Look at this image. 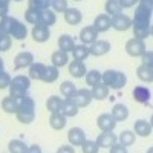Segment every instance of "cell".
Masks as SVG:
<instances>
[{"instance_id": "cell-3", "label": "cell", "mask_w": 153, "mask_h": 153, "mask_svg": "<svg viewBox=\"0 0 153 153\" xmlns=\"http://www.w3.org/2000/svg\"><path fill=\"white\" fill-rule=\"evenodd\" d=\"M16 117L23 124H29V123L34 121V118H35V101H34V98H31L28 95L20 98Z\"/></svg>"}, {"instance_id": "cell-34", "label": "cell", "mask_w": 153, "mask_h": 153, "mask_svg": "<svg viewBox=\"0 0 153 153\" xmlns=\"http://www.w3.org/2000/svg\"><path fill=\"white\" fill-rule=\"evenodd\" d=\"M8 150L11 153H26L28 152V146L25 144L22 139H12L8 144Z\"/></svg>"}, {"instance_id": "cell-26", "label": "cell", "mask_w": 153, "mask_h": 153, "mask_svg": "<svg viewBox=\"0 0 153 153\" xmlns=\"http://www.w3.org/2000/svg\"><path fill=\"white\" fill-rule=\"evenodd\" d=\"M51 61H52V65L57 66V68H63V66H66L68 65V61H69V55L68 52H65V51H57V52L52 54V57H51Z\"/></svg>"}, {"instance_id": "cell-29", "label": "cell", "mask_w": 153, "mask_h": 153, "mask_svg": "<svg viewBox=\"0 0 153 153\" xmlns=\"http://www.w3.org/2000/svg\"><path fill=\"white\" fill-rule=\"evenodd\" d=\"M75 46V40L74 37H71L69 34H63L60 38H58V48L61 51H65V52H69V51H72Z\"/></svg>"}, {"instance_id": "cell-42", "label": "cell", "mask_w": 153, "mask_h": 153, "mask_svg": "<svg viewBox=\"0 0 153 153\" xmlns=\"http://www.w3.org/2000/svg\"><path fill=\"white\" fill-rule=\"evenodd\" d=\"M11 48V37L0 29V51H8Z\"/></svg>"}, {"instance_id": "cell-20", "label": "cell", "mask_w": 153, "mask_h": 153, "mask_svg": "<svg viewBox=\"0 0 153 153\" xmlns=\"http://www.w3.org/2000/svg\"><path fill=\"white\" fill-rule=\"evenodd\" d=\"M91 92H92V98L94 100H106L109 97V87L103 81H100L95 86H92Z\"/></svg>"}, {"instance_id": "cell-53", "label": "cell", "mask_w": 153, "mask_h": 153, "mask_svg": "<svg viewBox=\"0 0 153 153\" xmlns=\"http://www.w3.org/2000/svg\"><path fill=\"white\" fill-rule=\"evenodd\" d=\"M76 2H78V0H76Z\"/></svg>"}, {"instance_id": "cell-32", "label": "cell", "mask_w": 153, "mask_h": 153, "mask_svg": "<svg viewBox=\"0 0 153 153\" xmlns=\"http://www.w3.org/2000/svg\"><path fill=\"white\" fill-rule=\"evenodd\" d=\"M61 104H63V100L57 95H52V97H49L48 101H46V107L51 113H54V112H60L61 109Z\"/></svg>"}, {"instance_id": "cell-51", "label": "cell", "mask_w": 153, "mask_h": 153, "mask_svg": "<svg viewBox=\"0 0 153 153\" xmlns=\"http://www.w3.org/2000/svg\"><path fill=\"white\" fill-rule=\"evenodd\" d=\"M3 69H5V63H3V60H2V58H0V72H2Z\"/></svg>"}, {"instance_id": "cell-33", "label": "cell", "mask_w": 153, "mask_h": 153, "mask_svg": "<svg viewBox=\"0 0 153 153\" xmlns=\"http://www.w3.org/2000/svg\"><path fill=\"white\" fill-rule=\"evenodd\" d=\"M57 78H58V68L54 66V65L52 66H46V71L43 74L42 81H45V83H54Z\"/></svg>"}, {"instance_id": "cell-9", "label": "cell", "mask_w": 153, "mask_h": 153, "mask_svg": "<svg viewBox=\"0 0 153 153\" xmlns=\"http://www.w3.org/2000/svg\"><path fill=\"white\" fill-rule=\"evenodd\" d=\"M97 126L101 132H112L115 127H117V120H115L110 113H103L98 117Z\"/></svg>"}, {"instance_id": "cell-36", "label": "cell", "mask_w": 153, "mask_h": 153, "mask_svg": "<svg viewBox=\"0 0 153 153\" xmlns=\"http://www.w3.org/2000/svg\"><path fill=\"white\" fill-rule=\"evenodd\" d=\"M118 139H120V143H121L123 146L129 147V146H132V144L135 143V132L124 130V132H121V133H120Z\"/></svg>"}, {"instance_id": "cell-39", "label": "cell", "mask_w": 153, "mask_h": 153, "mask_svg": "<svg viewBox=\"0 0 153 153\" xmlns=\"http://www.w3.org/2000/svg\"><path fill=\"white\" fill-rule=\"evenodd\" d=\"M100 81H101V72H98V71L86 72V84L87 86H95Z\"/></svg>"}, {"instance_id": "cell-25", "label": "cell", "mask_w": 153, "mask_h": 153, "mask_svg": "<svg viewBox=\"0 0 153 153\" xmlns=\"http://www.w3.org/2000/svg\"><path fill=\"white\" fill-rule=\"evenodd\" d=\"M136 74H138V78L141 81H147V83L153 81V68L149 65H141L136 69Z\"/></svg>"}, {"instance_id": "cell-45", "label": "cell", "mask_w": 153, "mask_h": 153, "mask_svg": "<svg viewBox=\"0 0 153 153\" xmlns=\"http://www.w3.org/2000/svg\"><path fill=\"white\" fill-rule=\"evenodd\" d=\"M9 2H11V0H0V19L8 16V12H9Z\"/></svg>"}, {"instance_id": "cell-12", "label": "cell", "mask_w": 153, "mask_h": 153, "mask_svg": "<svg viewBox=\"0 0 153 153\" xmlns=\"http://www.w3.org/2000/svg\"><path fill=\"white\" fill-rule=\"evenodd\" d=\"M34 61V55L32 52H20L16 55L14 58V68L16 69H25V68H29Z\"/></svg>"}, {"instance_id": "cell-28", "label": "cell", "mask_w": 153, "mask_h": 153, "mask_svg": "<svg viewBox=\"0 0 153 153\" xmlns=\"http://www.w3.org/2000/svg\"><path fill=\"white\" fill-rule=\"evenodd\" d=\"M112 117L117 121H126L129 118V109L124 104H115L112 109Z\"/></svg>"}, {"instance_id": "cell-2", "label": "cell", "mask_w": 153, "mask_h": 153, "mask_svg": "<svg viewBox=\"0 0 153 153\" xmlns=\"http://www.w3.org/2000/svg\"><path fill=\"white\" fill-rule=\"evenodd\" d=\"M0 29L5 34H8L9 37L16 38V40H25L28 35L26 25H23L17 19L9 17V16H5V17L0 19Z\"/></svg>"}, {"instance_id": "cell-43", "label": "cell", "mask_w": 153, "mask_h": 153, "mask_svg": "<svg viewBox=\"0 0 153 153\" xmlns=\"http://www.w3.org/2000/svg\"><path fill=\"white\" fill-rule=\"evenodd\" d=\"M51 6L55 12H65L68 9V0H51Z\"/></svg>"}, {"instance_id": "cell-47", "label": "cell", "mask_w": 153, "mask_h": 153, "mask_svg": "<svg viewBox=\"0 0 153 153\" xmlns=\"http://www.w3.org/2000/svg\"><path fill=\"white\" fill-rule=\"evenodd\" d=\"M141 57H143V65L152 66V63H153V52H152V51H146Z\"/></svg>"}, {"instance_id": "cell-49", "label": "cell", "mask_w": 153, "mask_h": 153, "mask_svg": "<svg viewBox=\"0 0 153 153\" xmlns=\"http://www.w3.org/2000/svg\"><path fill=\"white\" fill-rule=\"evenodd\" d=\"M58 152H60V153H61V152H74V149L69 147V146H63V147L58 149Z\"/></svg>"}, {"instance_id": "cell-16", "label": "cell", "mask_w": 153, "mask_h": 153, "mask_svg": "<svg viewBox=\"0 0 153 153\" xmlns=\"http://www.w3.org/2000/svg\"><path fill=\"white\" fill-rule=\"evenodd\" d=\"M98 37V32L95 31L94 26H86L81 29L80 32V40L83 42V45H92Z\"/></svg>"}, {"instance_id": "cell-23", "label": "cell", "mask_w": 153, "mask_h": 153, "mask_svg": "<svg viewBox=\"0 0 153 153\" xmlns=\"http://www.w3.org/2000/svg\"><path fill=\"white\" fill-rule=\"evenodd\" d=\"M45 71H46V66L43 63L32 61V65L29 66V78L31 80H42Z\"/></svg>"}, {"instance_id": "cell-1", "label": "cell", "mask_w": 153, "mask_h": 153, "mask_svg": "<svg viewBox=\"0 0 153 153\" xmlns=\"http://www.w3.org/2000/svg\"><path fill=\"white\" fill-rule=\"evenodd\" d=\"M150 17H152V9L143 5H138L135 11V17L132 20L133 26V35L136 38H144L152 35V25H150Z\"/></svg>"}, {"instance_id": "cell-14", "label": "cell", "mask_w": 153, "mask_h": 153, "mask_svg": "<svg viewBox=\"0 0 153 153\" xmlns=\"http://www.w3.org/2000/svg\"><path fill=\"white\" fill-rule=\"evenodd\" d=\"M118 141L117 135H113L112 132H101V135L97 139V144L100 147H104V149H110L115 143Z\"/></svg>"}, {"instance_id": "cell-37", "label": "cell", "mask_w": 153, "mask_h": 153, "mask_svg": "<svg viewBox=\"0 0 153 153\" xmlns=\"http://www.w3.org/2000/svg\"><path fill=\"white\" fill-rule=\"evenodd\" d=\"M121 5L118 3V0H107L106 2V12L107 16H117L121 12Z\"/></svg>"}, {"instance_id": "cell-22", "label": "cell", "mask_w": 153, "mask_h": 153, "mask_svg": "<svg viewBox=\"0 0 153 153\" xmlns=\"http://www.w3.org/2000/svg\"><path fill=\"white\" fill-rule=\"evenodd\" d=\"M49 124H51V127H52L54 130H61L63 127L66 126V117L61 112H54L52 115H51Z\"/></svg>"}, {"instance_id": "cell-6", "label": "cell", "mask_w": 153, "mask_h": 153, "mask_svg": "<svg viewBox=\"0 0 153 153\" xmlns=\"http://www.w3.org/2000/svg\"><path fill=\"white\" fill-rule=\"evenodd\" d=\"M146 51H147V48H146V45L141 38L135 37V38H130V40L126 43V52L130 57H141Z\"/></svg>"}, {"instance_id": "cell-4", "label": "cell", "mask_w": 153, "mask_h": 153, "mask_svg": "<svg viewBox=\"0 0 153 153\" xmlns=\"http://www.w3.org/2000/svg\"><path fill=\"white\" fill-rule=\"evenodd\" d=\"M31 87V78L29 76H25V75H17L11 80V84H9V95L12 98H23L26 95V92L29 91Z\"/></svg>"}, {"instance_id": "cell-46", "label": "cell", "mask_w": 153, "mask_h": 153, "mask_svg": "<svg viewBox=\"0 0 153 153\" xmlns=\"http://www.w3.org/2000/svg\"><path fill=\"white\" fill-rule=\"evenodd\" d=\"M109 150H110V153H126V152H127L126 146H123L121 143H115Z\"/></svg>"}, {"instance_id": "cell-31", "label": "cell", "mask_w": 153, "mask_h": 153, "mask_svg": "<svg viewBox=\"0 0 153 153\" xmlns=\"http://www.w3.org/2000/svg\"><path fill=\"white\" fill-rule=\"evenodd\" d=\"M57 22V16L55 12L49 11V9H43L42 14H40V25H45V26H52V25Z\"/></svg>"}, {"instance_id": "cell-11", "label": "cell", "mask_w": 153, "mask_h": 153, "mask_svg": "<svg viewBox=\"0 0 153 153\" xmlns=\"http://www.w3.org/2000/svg\"><path fill=\"white\" fill-rule=\"evenodd\" d=\"M51 32H49V26H45V25H35L32 28V38L37 43H45L49 40Z\"/></svg>"}, {"instance_id": "cell-19", "label": "cell", "mask_w": 153, "mask_h": 153, "mask_svg": "<svg viewBox=\"0 0 153 153\" xmlns=\"http://www.w3.org/2000/svg\"><path fill=\"white\" fill-rule=\"evenodd\" d=\"M94 28L95 31L100 34V32H106L109 28H110V17L107 14H100L95 22H94Z\"/></svg>"}, {"instance_id": "cell-48", "label": "cell", "mask_w": 153, "mask_h": 153, "mask_svg": "<svg viewBox=\"0 0 153 153\" xmlns=\"http://www.w3.org/2000/svg\"><path fill=\"white\" fill-rule=\"evenodd\" d=\"M118 3L121 5V8H130L135 3H138V0H118Z\"/></svg>"}, {"instance_id": "cell-8", "label": "cell", "mask_w": 153, "mask_h": 153, "mask_svg": "<svg viewBox=\"0 0 153 153\" xmlns=\"http://www.w3.org/2000/svg\"><path fill=\"white\" fill-rule=\"evenodd\" d=\"M110 26L117 31H127L132 26V19L126 14H117V16H112L110 19Z\"/></svg>"}, {"instance_id": "cell-5", "label": "cell", "mask_w": 153, "mask_h": 153, "mask_svg": "<svg viewBox=\"0 0 153 153\" xmlns=\"http://www.w3.org/2000/svg\"><path fill=\"white\" fill-rule=\"evenodd\" d=\"M101 81H103L107 87L121 89V87H124L126 83H127V76H126V74H123L121 71L109 69V71H106L104 74H101Z\"/></svg>"}, {"instance_id": "cell-40", "label": "cell", "mask_w": 153, "mask_h": 153, "mask_svg": "<svg viewBox=\"0 0 153 153\" xmlns=\"http://www.w3.org/2000/svg\"><path fill=\"white\" fill-rule=\"evenodd\" d=\"M81 150H83V153H98L100 146L97 144V141H89V139H86L81 144Z\"/></svg>"}, {"instance_id": "cell-44", "label": "cell", "mask_w": 153, "mask_h": 153, "mask_svg": "<svg viewBox=\"0 0 153 153\" xmlns=\"http://www.w3.org/2000/svg\"><path fill=\"white\" fill-rule=\"evenodd\" d=\"M9 84H11V75L8 72L2 71V72H0V91L9 87Z\"/></svg>"}, {"instance_id": "cell-24", "label": "cell", "mask_w": 153, "mask_h": 153, "mask_svg": "<svg viewBox=\"0 0 153 153\" xmlns=\"http://www.w3.org/2000/svg\"><path fill=\"white\" fill-rule=\"evenodd\" d=\"M60 112H61L63 115H65L66 118H68V117H75V115L78 113V106H76L71 98H68L66 101H63Z\"/></svg>"}, {"instance_id": "cell-18", "label": "cell", "mask_w": 153, "mask_h": 153, "mask_svg": "<svg viewBox=\"0 0 153 153\" xmlns=\"http://www.w3.org/2000/svg\"><path fill=\"white\" fill-rule=\"evenodd\" d=\"M69 74L74 76V78H81L83 75H86V65L83 61L74 60L69 63Z\"/></svg>"}, {"instance_id": "cell-13", "label": "cell", "mask_w": 153, "mask_h": 153, "mask_svg": "<svg viewBox=\"0 0 153 153\" xmlns=\"http://www.w3.org/2000/svg\"><path fill=\"white\" fill-rule=\"evenodd\" d=\"M68 139L72 146H81L86 141V133L80 127H72L68 133Z\"/></svg>"}, {"instance_id": "cell-30", "label": "cell", "mask_w": 153, "mask_h": 153, "mask_svg": "<svg viewBox=\"0 0 153 153\" xmlns=\"http://www.w3.org/2000/svg\"><path fill=\"white\" fill-rule=\"evenodd\" d=\"M72 54H74V60H78V61H83L91 55L87 45H75L72 49Z\"/></svg>"}, {"instance_id": "cell-27", "label": "cell", "mask_w": 153, "mask_h": 153, "mask_svg": "<svg viewBox=\"0 0 153 153\" xmlns=\"http://www.w3.org/2000/svg\"><path fill=\"white\" fill-rule=\"evenodd\" d=\"M19 101L17 98H12L11 95L9 97H5L2 100V109L6 112V113H16L17 112V107H19Z\"/></svg>"}, {"instance_id": "cell-38", "label": "cell", "mask_w": 153, "mask_h": 153, "mask_svg": "<svg viewBox=\"0 0 153 153\" xmlns=\"http://www.w3.org/2000/svg\"><path fill=\"white\" fill-rule=\"evenodd\" d=\"M60 91H61V95H65L66 98H71V97L75 94L76 87H75V84L71 83V81H63L61 86H60Z\"/></svg>"}, {"instance_id": "cell-7", "label": "cell", "mask_w": 153, "mask_h": 153, "mask_svg": "<svg viewBox=\"0 0 153 153\" xmlns=\"http://www.w3.org/2000/svg\"><path fill=\"white\" fill-rule=\"evenodd\" d=\"M71 100L78 107H86V106L91 104V101L94 98H92V92L89 91V89H78V91H75V94L71 97Z\"/></svg>"}, {"instance_id": "cell-21", "label": "cell", "mask_w": 153, "mask_h": 153, "mask_svg": "<svg viewBox=\"0 0 153 153\" xmlns=\"http://www.w3.org/2000/svg\"><path fill=\"white\" fill-rule=\"evenodd\" d=\"M133 129H135V133L139 135V136H150L152 133V124L146 120H138L133 126Z\"/></svg>"}, {"instance_id": "cell-35", "label": "cell", "mask_w": 153, "mask_h": 153, "mask_svg": "<svg viewBox=\"0 0 153 153\" xmlns=\"http://www.w3.org/2000/svg\"><path fill=\"white\" fill-rule=\"evenodd\" d=\"M40 14H42L40 9L28 8L26 12H25V19H26V22L31 23V25H38V22H40Z\"/></svg>"}, {"instance_id": "cell-15", "label": "cell", "mask_w": 153, "mask_h": 153, "mask_svg": "<svg viewBox=\"0 0 153 153\" xmlns=\"http://www.w3.org/2000/svg\"><path fill=\"white\" fill-rule=\"evenodd\" d=\"M150 97H152L150 91L147 87H144V86H136L133 89V98H135V101H138V103L147 104L150 101Z\"/></svg>"}, {"instance_id": "cell-10", "label": "cell", "mask_w": 153, "mask_h": 153, "mask_svg": "<svg viewBox=\"0 0 153 153\" xmlns=\"http://www.w3.org/2000/svg\"><path fill=\"white\" fill-rule=\"evenodd\" d=\"M110 51V43L106 42V40H95L91 48H89V52L91 55H95V57H101V55H106Z\"/></svg>"}, {"instance_id": "cell-52", "label": "cell", "mask_w": 153, "mask_h": 153, "mask_svg": "<svg viewBox=\"0 0 153 153\" xmlns=\"http://www.w3.org/2000/svg\"><path fill=\"white\" fill-rule=\"evenodd\" d=\"M14 2H22V0H14Z\"/></svg>"}, {"instance_id": "cell-50", "label": "cell", "mask_w": 153, "mask_h": 153, "mask_svg": "<svg viewBox=\"0 0 153 153\" xmlns=\"http://www.w3.org/2000/svg\"><path fill=\"white\" fill-rule=\"evenodd\" d=\"M28 152H37V153H40V152H42V149L38 147V146H32L31 149H28Z\"/></svg>"}, {"instance_id": "cell-17", "label": "cell", "mask_w": 153, "mask_h": 153, "mask_svg": "<svg viewBox=\"0 0 153 153\" xmlns=\"http://www.w3.org/2000/svg\"><path fill=\"white\" fill-rule=\"evenodd\" d=\"M83 16H81V12L80 9H76V8H68L65 11V20L68 25H72V26H75V25H78L81 22Z\"/></svg>"}, {"instance_id": "cell-41", "label": "cell", "mask_w": 153, "mask_h": 153, "mask_svg": "<svg viewBox=\"0 0 153 153\" xmlns=\"http://www.w3.org/2000/svg\"><path fill=\"white\" fill-rule=\"evenodd\" d=\"M29 2V8H37V9H48L51 6V0H28Z\"/></svg>"}]
</instances>
